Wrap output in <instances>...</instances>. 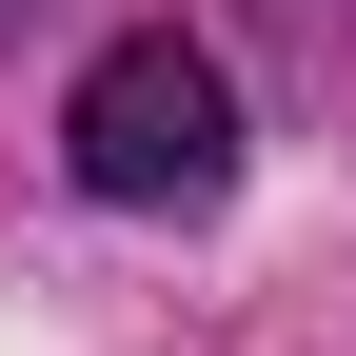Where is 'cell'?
<instances>
[{"mask_svg": "<svg viewBox=\"0 0 356 356\" xmlns=\"http://www.w3.org/2000/svg\"><path fill=\"white\" fill-rule=\"evenodd\" d=\"M60 139H79V178H99L119 218H178V198H218V178H238V99H218V60H198L178 20H139V40H99V60H79Z\"/></svg>", "mask_w": 356, "mask_h": 356, "instance_id": "1", "label": "cell"}]
</instances>
